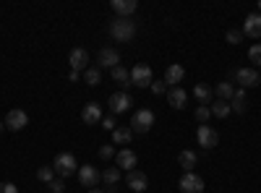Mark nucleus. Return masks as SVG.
Instances as JSON below:
<instances>
[{
  "label": "nucleus",
  "instance_id": "10",
  "mask_svg": "<svg viewBox=\"0 0 261 193\" xmlns=\"http://www.w3.org/2000/svg\"><path fill=\"white\" fill-rule=\"evenodd\" d=\"M27 125H29V115L24 110H11L6 115V128L8 131H24Z\"/></svg>",
  "mask_w": 261,
  "mask_h": 193
},
{
  "label": "nucleus",
  "instance_id": "41",
  "mask_svg": "<svg viewBox=\"0 0 261 193\" xmlns=\"http://www.w3.org/2000/svg\"><path fill=\"white\" fill-rule=\"evenodd\" d=\"M258 8H261V3H258Z\"/></svg>",
  "mask_w": 261,
  "mask_h": 193
},
{
  "label": "nucleus",
  "instance_id": "40",
  "mask_svg": "<svg viewBox=\"0 0 261 193\" xmlns=\"http://www.w3.org/2000/svg\"><path fill=\"white\" fill-rule=\"evenodd\" d=\"M3 128H6V123H0V133H3Z\"/></svg>",
  "mask_w": 261,
  "mask_h": 193
},
{
  "label": "nucleus",
  "instance_id": "31",
  "mask_svg": "<svg viewBox=\"0 0 261 193\" xmlns=\"http://www.w3.org/2000/svg\"><path fill=\"white\" fill-rule=\"evenodd\" d=\"M167 84L165 81H151V94H157V97H162V94H167Z\"/></svg>",
  "mask_w": 261,
  "mask_h": 193
},
{
  "label": "nucleus",
  "instance_id": "8",
  "mask_svg": "<svg viewBox=\"0 0 261 193\" xmlns=\"http://www.w3.org/2000/svg\"><path fill=\"white\" fill-rule=\"evenodd\" d=\"M125 185L134 190V193H144L149 188V178L141 173V170H130V173L125 175Z\"/></svg>",
  "mask_w": 261,
  "mask_h": 193
},
{
  "label": "nucleus",
  "instance_id": "5",
  "mask_svg": "<svg viewBox=\"0 0 261 193\" xmlns=\"http://www.w3.org/2000/svg\"><path fill=\"white\" fill-rule=\"evenodd\" d=\"M235 81L241 84V89H253V87H258L261 73L256 68H238L235 71Z\"/></svg>",
  "mask_w": 261,
  "mask_h": 193
},
{
  "label": "nucleus",
  "instance_id": "32",
  "mask_svg": "<svg viewBox=\"0 0 261 193\" xmlns=\"http://www.w3.org/2000/svg\"><path fill=\"white\" fill-rule=\"evenodd\" d=\"M241 39H243V29H230L227 32V42H230V45H238Z\"/></svg>",
  "mask_w": 261,
  "mask_h": 193
},
{
  "label": "nucleus",
  "instance_id": "37",
  "mask_svg": "<svg viewBox=\"0 0 261 193\" xmlns=\"http://www.w3.org/2000/svg\"><path fill=\"white\" fill-rule=\"evenodd\" d=\"M0 193H18V188L13 183H0Z\"/></svg>",
  "mask_w": 261,
  "mask_h": 193
},
{
  "label": "nucleus",
  "instance_id": "27",
  "mask_svg": "<svg viewBox=\"0 0 261 193\" xmlns=\"http://www.w3.org/2000/svg\"><path fill=\"white\" fill-rule=\"evenodd\" d=\"M84 81L89 84V87H99V81H102V71L97 66H89L84 71Z\"/></svg>",
  "mask_w": 261,
  "mask_h": 193
},
{
  "label": "nucleus",
  "instance_id": "17",
  "mask_svg": "<svg viewBox=\"0 0 261 193\" xmlns=\"http://www.w3.org/2000/svg\"><path fill=\"white\" fill-rule=\"evenodd\" d=\"M99 66L113 71L115 66H120V52H118V50H113V47H105V50L99 52Z\"/></svg>",
  "mask_w": 261,
  "mask_h": 193
},
{
  "label": "nucleus",
  "instance_id": "13",
  "mask_svg": "<svg viewBox=\"0 0 261 193\" xmlns=\"http://www.w3.org/2000/svg\"><path fill=\"white\" fill-rule=\"evenodd\" d=\"M115 162H118V170H134L136 164H139V157H136V152H130V149H120V152L115 154Z\"/></svg>",
  "mask_w": 261,
  "mask_h": 193
},
{
  "label": "nucleus",
  "instance_id": "23",
  "mask_svg": "<svg viewBox=\"0 0 261 193\" xmlns=\"http://www.w3.org/2000/svg\"><path fill=\"white\" fill-rule=\"evenodd\" d=\"M130 139H134L130 125L128 128H115V131H113V144L115 146H125V144H130Z\"/></svg>",
  "mask_w": 261,
  "mask_h": 193
},
{
  "label": "nucleus",
  "instance_id": "25",
  "mask_svg": "<svg viewBox=\"0 0 261 193\" xmlns=\"http://www.w3.org/2000/svg\"><path fill=\"white\" fill-rule=\"evenodd\" d=\"M209 110H212V115L214 118H227L232 110H230V102H225V99H214L212 104H209Z\"/></svg>",
  "mask_w": 261,
  "mask_h": 193
},
{
  "label": "nucleus",
  "instance_id": "9",
  "mask_svg": "<svg viewBox=\"0 0 261 193\" xmlns=\"http://www.w3.org/2000/svg\"><path fill=\"white\" fill-rule=\"evenodd\" d=\"M196 141H199V146H204V149H214L217 141H220V136H217V131L212 125H199V131H196Z\"/></svg>",
  "mask_w": 261,
  "mask_h": 193
},
{
  "label": "nucleus",
  "instance_id": "16",
  "mask_svg": "<svg viewBox=\"0 0 261 193\" xmlns=\"http://www.w3.org/2000/svg\"><path fill=\"white\" fill-rule=\"evenodd\" d=\"M113 11L120 16V18H130V13H136V8H139V3L136 0H113Z\"/></svg>",
  "mask_w": 261,
  "mask_h": 193
},
{
  "label": "nucleus",
  "instance_id": "29",
  "mask_svg": "<svg viewBox=\"0 0 261 193\" xmlns=\"http://www.w3.org/2000/svg\"><path fill=\"white\" fill-rule=\"evenodd\" d=\"M37 180H42V183L50 185V183L55 180V170H53V167H39V170H37Z\"/></svg>",
  "mask_w": 261,
  "mask_h": 193
},
{
  "label": "nucleus",
  "instance_id": "28",
  "mask_svg": "<svg viewBox=\"0 0 261 193\" xmlns=\"http://www.w3.org/2000/svg\"><path fill=\"white\" fill-rule=\"evenodd\" d=\"M102 180H105L107 185L113 188V185H115V183L120 180V170H118V167H107L105 173H102Z\"/></svg>",
  "mask_w": 261,
  "mask_h": 193
},
{
  "label": "nucleus",
  "instance_id": "4",
  "mask_svg": "<svg viewBox=\"0 0 261 193\" xmlns=\"http://www.w3.org/2000/svg\"><path fill=\"white\" fill-rule=\"evenodd\" d=\"M151 66H146V63H139V66L130 68V84H136V87H151Z\"/></svg>",
  "mask_w": 261,
  "mask_h": 193
},
{
  "label": "nucleus",
  "instance_id": "6",
  "mask_svg": "<svg viewBox=\"0 0 261 193\" xmlns=\"http://www.w3.org/2000/svg\"><path fill=\"white\" fill-rule=\"evenodd\" d=\"M102 180V173L97 167H92V164H84V167H79V183L84 185V188H97V183Z\"/></svg>",
  "mask_w": 261,
  "mask_h": 193
},
{
  "label": "nucleus",
  "instance_id": "15",
  "mask_svg": "<svg viewBox=\"0 0 261 193\" xmlns=\"http://www.w3.org/2000/svg\"><path fill=\"white\" fill-rule=\"evenodd\" d=\"M81 120L86 125H94V123H102V107L97 102H89V104H84V110H81Z\"/></svg>",
  "mask_w": 261,
  "mask_h": 193
},
{
  "label": "nucleus",
  "instance_id": "33",
  "mask_svg": "<svg viewBox=\"0 0 261 193\" xmlns=\"http://www.w3.org/2000/svg\"><path fill=\"white\" fill-rule=\"evenodd\" d=\"M248 58H251V63H256V66H261V45H253V47L248 50Z\"/></svg>",
  "mask_w": 261,
  "mask_h": 193
},
{
  "label": "nucleus",
  "instance_id": "1",
  "mask_svg": "<svg viewBox=\"0 0 261 193\" xmlns=\"http://www.w3.org/2000/svg\"><path fill=\"white\" fill-rule=\"evenodd\" d=\"M110 37L115 39V42H130L136 37V24L130 18H120V16H115L113 21H110Z\"/></svg>",
  "mask_w": 261,
  "mask_h": 193
},
{
  "label": "nucleus",
  "instance_id": "19",
  "mask_svg": "<svg viewBox=\"0 0 261 193\" xmlns=\"http://www.w3.org/2000/svg\"><path fill=\"white\" fill-rule=\"evenodd\" d=\"M183 76H186V68H183V66H178V63H172V66L165 71V84L172 89L175 84H180V81H183Z\"/></svg>",
  "mask_w": 261,
  "mask_h": 193
},
{
  "label": "nucleus",
  "instance_id": "38",
  "mask_svg": "<svg viewBox=\"0 0 261 193\" xmlns=\"http://www.w3.org/2000/svg\"><path fill=\"white\" fill-rule=\"evenodd\" d=\"M68 78H71V81H79V78H81V73H79V71H71V73H68Z\"/></svg>",
  "mask_w": 261,
  "mask_h": 193
},
{
  "label": "nucleus",
  "instance_id": "2",
  "mask_svg": "<svg viewBox=\"0 0 261 193\" xmlns=\"http://www.w3.org/2000/svg\"><path fill=\"white\" fill-rule=\"evenodd\" d=\"M151 125H154V113L149 107H141V110L134 113V120H130V131L134 133H149Z\"/></svg>",
  "mask_w": 261,
  "mask_h": 193
},
{
  "label": "nucleus",
  "instance_id": "36",
  "mask_svg": "<svg viewBox=\"0 0 261 193\" xmlns=\"http://www.w3.org/2000/svg\"><path fill=\"white\" fill-rule=\"evenodd\" d=\"M47 188H50V193H63V190H65V183H63V178H60V180H53Z\"/></svg>",
  "mask_w": 261,
  "mask_h": 193
},
{
  "label": "nucleus",
  "instance_id": "34",
  "mask_svg": "<svg viewBox=\"0 0 261 193\" xmlns=\"http://www.w3.org/2000/svg\"><path fill=\"white\" fill-rule=\"evenodd\" d=\"M115 157V149L110 146V144H105L102 149H99V159H113Z\"/></svg>",
  "mask_w": 261,
  "mask_h": 193
},
{
  "label": "nucleus",
  "instance_id": "3",
  "mask_svg": "<svg viewBox=\"0 0 261 193\" xmlns=\"http://www.w3.org/2000/svg\"><path fill=\"white\" fill-rule=\"evenodd\" d=\"M53 170L60 175V178H71L73 173H79V164H76V157L71 154V152H63V154H58L55 157V162H53Z\"/></svg>",
  "mask_w": 261,
  "mask_h": 193
},
{
  "label": "nucleus",
  "instance_id": "11",
  "mask_svg": "<svg viewBox=\"0 0 261 193\" xmlns=\"http://www.w3.org/2000/svg\"><path fill=\"white\" fill-rule=\"evenodd\" d=\"M178 185H180L183 193H204V180L196 175V173H186Z\"/></svg>",
  "mask_w": 261,
  "mask_h": 193
},
{
  "label": "nucleus",
  "instance_id": "21",
  "mask_svg": "<svg viewBox=\"0 0 261 193\" xmlns=\"http://www.w3.org/2000/svg\"><path fill=\"white\" fill-rule=\"evenodd\" d=\"M246 107H248L246 89H235V94H232V99H230V110H235V113H246Z\"/></svg>",
  "mask_w": 261,
  "mask_h": 193
},
{
  "label": "nucleus",
  "instance_id": "24",
  "mask_svg": "<svg viewBox=\"0 0 261 193\" xmlns=\"http://www.w3.org/2000/svg\"><path fill=\"white\" fill-rule=\"evenodd\" d=\"M214 94H217V99H225V102H230L232 99V94H235V87L230 81H220L214 87Z\"/></svg>",
  "mask_w": 261,
  "mask_h": 193
},
{
  "label": "nucleus",
  "instance_id": "30",
  "mask_svg": "<svg viewBox=\"0 0 261 193\" xmlns=\"http://www.w3.org/2000/svg\"><path fill=\"white\" fill-rule=\"evenodd\" d=\"M212 118V110H209V104H199L196 107V120H199L201 125H206V120Z\"/></svg>",
  "mask_w": 261,
  "mask_h": 193
},
{
  "label": "nucleus",
  "instance_id": "39",
  "mask_svg": "<svg viewBox=\"0 0 261 193\" xmlns=\"http://www.w3.org/2000/svg\"><path fill=\"white\" fill-rule=\"evenodd\" d=\"M89 193H105V190H102V188H92Z\"/></svg>",
  "mask_w": 261,
  "mask_h": 193
},
{
  "label": "nucleus",
  "instance_id": "12",
  "mask_svg": "<svg viewBox=\"0 0 261 193\" xmlns=\"http://www.w3.org/2000/svg\"><path fill=\"white\" fill-rule=\"evenodd\" d=\"M68 63H71V71H86L89 68V52H86L84 47H76V50H71V55H68Z\"/></svg>",
  "mask_w": 261,
  "mask_h": 193
},
{
  "label": "nucleus",
  "instance_id": "14",
  "mask_svg": "<svg viewBox=\"0 0 261 193\" xmlns=\"http://www.w3.org/2000/svg\"><path fill=\"white\" fill-rule=\"evenodd\" d=\"M243 34L258 39L261 37V13H248L243 21Z\"/></svg>",
  "mask_w": 261,
  "mask_h": 193
},
{
  "label": "nucleus",
  "instance_id": "18",
  "mask_svg": "<svg viewBox=\"0 0 261 193\" xmlns=\"http://www.w3.org/2000/svg\"><path fill=\"white\" fill-rule=\"evenodd\" d=\"M167 102H170V107H175V110H183L186 102H188V94L180 87H172V89H167Z\"/></svg>",
  "mask_w": 261,
  "mask_h": 193
},
{
  "label": "nucleus",
  "instance_id": "22",
  "mask_svg": "<svg viewBox=\"0 0 261 193\" xmlns=\"http://www.w3.org/2000/svg\"><path fill=\"white\" fill-rule=\"evenodd\" d=\"M178 162H180V167L186 170V173H193L196 162H199V154H196V152H188V149H186V152L178 154Z\"/></svg>",
  "mask_w": 261,
  "mask_h": 193
},
{
  "label": "nucleus",
  "instance_id": "20",
  "mask_svg": "<svg viewBox=\"0 0 261 193\" xmlns=\"http://www.w3.org/2000/svg\"><path fill=\"white\" fill-rule=\"evenodd\" d=\"M193 97L199 99L201 104H212V99H214V89L209 87V84H196V87H193Z\"/></svg>",
  "mask_w": 261,
  "mask_h": 193
},
{
  "label": "nucleus",
  "instance_id": "7",
  "mask_svg": "<svg viewBox=\"0 0 261 193\" xmlns=\"http://www.w3.org/2000/svg\"><path fill=\"white\" fill-rule=\"evenodd\" d=\"M107 104H110L113 115H123V113L130 110V104H134V102H130V97L125 92H115V94H110V102H107Z\"/></svg>",
  "mask_w": 261,
  "mask_h": 193
},
{
  "label": "nucleus",
  "instance_id": "35",
  "mask_svg": "<svg viewBox=\"0 0 261 193\" xmlns=\"http://www.w3.org/2000/svg\"><path fill=\"white\" fill-rule=\"evenodd\" d=\"M102 128H105V131H115V128H118L115 118H113V115H107V118H102Z\"/></svg>",
  "mask_w": 261,
  "mask_h": 193
},
{
  "label": "nucleus",
  "instance_id": "26",
  "mask_svg": "<svg viewBox=\"0 0 261 193\" xmlns=\"http://www.w3.org/2000/svg\"><path fill=\"white\" fill-rule=\"evenodd\" d=\"M110 76H113V81L120 84V87H128V84H130V71L123 68V66H115V68L110 71Z\"/></svg>",
  "mask_w": 261,
  "mask_h": 193
}]
</instances>
